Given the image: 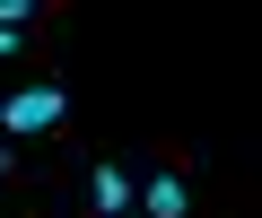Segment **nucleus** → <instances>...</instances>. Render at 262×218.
<instances>
[{
  "label": "nucleus",
  "mask_w": 262,
  "mask_h": 218,
  "mask_svg": "<svg viewBox=\"0 0 262 218\" xmlns=\"http://www.w3.org/2000/svg\"><path fill=\"white\" fill-rule=\"evenodd\" d=\"M61 114H70V87H53V79L0 96V131L9 140H44V131H61Z\"/></svg>",
  "instance_id": "obj_1"
},
{
  "label": "nucleus",
  "mask_w": 262,
  "mask_h": 218,
  "mask_svg": "<svg viewBox=\"0 0 262 218\" xmlns=\"http://www.w3.org/2000/svg\"><path fill=\"white\" fill-rule=\"evenodd\" d=\"M131 201H140V218H192V183L175 166H158L149 183H131Z\"/></svg>",
  "instance_id": "obj_2"
},
{
  "label": "nucleus",
  "mask_w": 262,
  "mask_h": 218,
  "mask_svg": "<svg viewBox=\"0 0 262 218\" xmlns=\"http://www.w3.org/2000/svg\"><path fill=\"white\" fill-rule=\"evenodd\" d=\"M88 201H96V218H122V209H131V175L96 157V166H88Z\"/></svg>",
  "instance_id": "obj_3"
},
{
  "label": "nucleus",
  "mask_w": 262,
  "mask_h": 218,
  "mask_svg": "<svg viewBox=\"0 0 262 218\" xmlns=\"http://www.w3.org/2000/svg\"><path fill=\"white\" fill-rule=\"evenodd\" d=\"M9 53H27V35H0V61H9Z\"/></svg>",
  "instance_id": "obj_4"
},
{
  "label": "nucleus",
  "mask_w": 262,
  "mask_h": 218,
  "mask_svg": "<svg viewBox=\"0 0 262 218\" xmlns=\"http://www.w3.org/2000/svg\"><path fill=\"white\" fill-rule=\"evenodd\" d=\"M0 175H9V157H0Z\"/></svg>",
  "instance_id": "obj_5"
},
{
  "label": "nucleus",
  "mask_w": 262,
  "mask_h": 218,
  "mask_svg": "<svg viewBox=\"0 0 262 218\" xmlns=\"http://www.w3.org/2000/svg\"><path fill=\"white\" fill-rule=\"evenodd\" d=\"M122 218H140V209H122Z\"/></svg>",
  "instance_id": "obj_6"
}]
</instances>
